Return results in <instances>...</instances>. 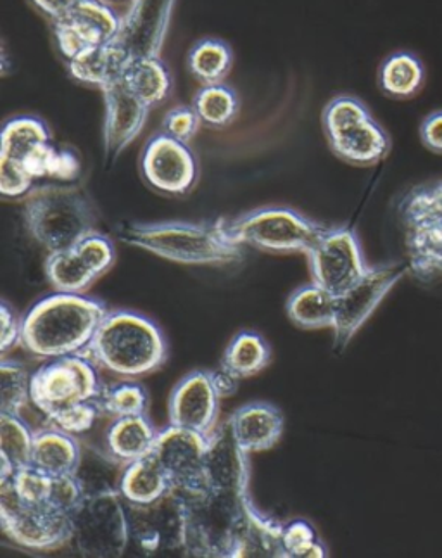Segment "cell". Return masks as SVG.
I'll use <instances>...</instances> for the list:
<instances>
[{"label":"cell","instance_id":"obj_28","mask_svg":"<svg viewBox=\"0 0 442 558\" xmlns=\"http://www.w3.org/2000/svg\"><path fill=\"white\" fill-rule=\"evenodd\" d=\"M170 489L172 483L152 453L128 463L120 475V493L123 500L132 504H150Z\"/></svg>","mask_w":442,"mask_h":558},{"label":"cell","instance_id":"obj_19","mask_svg":"<svg viewBox=\"0 0 442 558\" xmlns=\"http://www.w3.org/2000/svg\"><path fill=\"white\" fill-rule=\"evenodd\" d=\"M209 438L205 434L170 425L156 439L155 454L173 489L196 492L206 486Z\"/></svg>","mask_w":442,"mask_h":558},{"label":"cell","instance_id":"obj_13","mask_svg":"<svg viewBox=\"0 0 442 558\" xmlns=\"http://www.w3.org/2000/svg\"><path fill=\"white\" fill-rule=\"evenodd\" d=\"M306 256L314 282L334 296L344 294L370 270L358 235L347 227L327 229Z\"/></svg>","mask_w":442,"mask_h":558},{"label":"cell","instance_id":"obj_20","mask_svg":"<svg viewBox=\"0 0 442 558\" xmlns=\"http://www.w3.org/2000/svg\"><path fill=\"white\" fill-rule=\"evenodd\" d=\"M220 401L209 372L196 371L185 375L170 396V425L211 436L218 427Z\"/></svg>","mask_w":442,"mask_h":558},{"label":"cell","instance_id":"obj_38","mask_svg":"<svg viewBox=\"0 0 442 558\" xmlns=\"http://www.w3.org/2000/svg\"><path fill=\"white\" fill-rule=\"evenodd\" d=\"M200 118L193 106H175L164 114L163 132L176 141L188 142L196 137L199 132Z\"/></svg>","mask_w":442,"mask_h":558},{"label":"cell","instance_id":"obj_33","mask_svg":"<svg viewBox=\"0 0 442 558\" xmlns=\"http://www.w3.org/2000/svg\"><path fill=\"white\" fill-rule=\"evenodd\" d=\"M193 108L199 114L202 125L221 130L237 120L241 100L234 88L221 82V84L202 85L194 96Z\"/></svg>","mask_w":442,"mask_h":558},{"label":"cell","instance_id":"obj_24","mask_svg":"<svg viewBox=\"0 0 442 558\" xmlns=\"http://www.w3.org/2000/svg\"><path fill=\"white\" fill-rule=\"evenodd\" d=\"M82 460V441L54 425L35 433L32 462L37 471L52 475H75Z\"/></svg>","mask_w":442,"mask_h":558},{"label":"cell","instance_id":"obj_12","mask_svg":"<svg viewBox=\"0 0 442 558\" xmlns=\"http://www.w3.org/2000/svg\"><path fill=\"white\" fill-rule=\"evenodd\" d=\"M73 542L84 557H122L130 543L122 493L105 489L85 496L73 513Z\"/></svg>","mask_w":442,"mask_h":558},{"label":"cell","instance_id":"obj_31","mask_svg":"<svg viewBox=\"0 0 442 558\" xmlns=\"http://www.w3.org/2000/svg\"><path fill=\"white\" fill-rule=\"evenodd\" d=\"M34 439L35 433L22 415L0 412V480L29 465Z\"/></svg>","mask_w":442,"mask_h":558},{"label":"cell","instance_id":"obj_7","mask_svg":"<svg viewBox=\"0 0 442 558\" xmlns=\"http://www.w3.org/2000/svg\"><path fill=\"white\" fill-rule=\"evenodd\" d=\"M408 271L421 283L442 280V179L415 185L397 201Z\"/></svg>","mask_w":442,"mask_h":558},{"label":"cell","instance_id":"obj_8","mask_svg":"<svg viewBox=\"0 0 442 558\" xmlns=\"http://www.w3.org/2000/svg\"><path fill=\"white\" fill-rule=\"evenodd\" d=\"M321 126L329 147L353 167H373L388 158L391 137L355 96H335L321 113Z\"/></svg>","mask_w":442,"mask_h":558},{"label":"cell","instance_id":"obj_9","mask_svg":"<svg viewBox=\"0 0 442 558\" xmlns=\"http://www.w3.org/2000/svg\"><path fill=\"white\" fill-rule=\"evenodd\" d=\"M230 238L241 246L275 255H306L327 227L291 208H261L225 220Z\"/></svg>","mask_w":442,"mask_h":558},{"label":"cell","instance_id":"obj_41","mask_svg":"<svg viewBox=\"0 0 442 558\" xmlns=\"http://www.w3.org/2000/svg\"><path fill=\"white\" fill-rule=\"evenodd\" d=\"M78 2L79 0H29V4L52 23L66 16Z\"/></svg>","mask_w":442,"mask_h":558},{"label":"cell","instance_id":"obj_15","mask_svg":"<svg viewBox=\"0 0 442 558\" xmlns=\"http://www.w3.org/2000/svg\"><path fill=\"white\" fill-rule=\"evenodd\" d=\"M130 542L144 554L182 550L185 537V517L182 500L175 489L150 504L125 500Z\"/></svg>","mask_w":442,"mask_h":558},{"label":"cell","instance_id":"obj_4","mask_svg":"<svg viewBox=\"0 0 442 558\" xmlns=\"http://www.w3.org/2000/svg\"><path fill=\"white\" fill-rule=\"evenodd\" d=\"M118 238L128 246L182 265H232L243 259V246L230 238L225 220L125 223Z\"/></svg>","mask_w":442,"mask_h":558},{"label":"cell","instance_id":"obj_29","mask_svg":"<svg viewBox=\"0 0 442 558\" xmlns=\"http://www.w3.org/2000/svg\"><path fill=\"white\" fill-rule=\"evenodd\" d=\"M337 296L311 282L296 289L287 300V315L300 329H332Z\"/></svg>","mask_w":442,"mask_h":558},{"label":"cell","instance_id":"obj_39","mask_svg":"<svg viewBox=\"0 0 442 558\" xmlns=\"http://www.w3.org/2000/svg\"><path fill=\"white\" fill-rule=\"evenodd\" d=\"M0 322H2V333H0V350L2 356L16 348L22 342L23 318H17L16 312L5 301L0 304Z\"/></svg>","mask_w":442,"mask_h":558},{"label":"cell","instance_id":"obj_30","mask_svg":"<svg viewBox=\"0 0 442 558\" xmlns=\"http://www.w3.org/2000/svg\"><path fill=\"white\" fill-rule=\"evenodd\" d=\"M234 63V49L217 37L200 38L187 54L188 73L202 85L225 82Z\"/></svg>","mask_w":442,"mask_h":558},{"label":"cell","instance_id":"obj_3","mask_svg":"<svg viewBox=\"0 0 442 558\" xmlns=\"http://www.w3.org/2000/svg\"><path fill=\"white\" fill-rule=\"evenodd\" d=\"M109 310L84 292H59L35 303L23 318L22 344L37 359L56 360L87 350Z\"/></svg>","mask_w":442,"mask_h":558},{"label":"cell","instance_id":"obj_22","mask_svg":"<svg viewBox=\"0 0 442 558\" xmlns=\"http://www.w3.org/2000/svg\"><path fill=\"white\" fill-rule=\"evenodd\" d=\"M134 56V50L123 43L122 35L113 43L85 50L84 54L67 61V71L78 84L99 88L102 93L105 88L123 82V75Z\"/></svg>","mask_w":442,"mask_h":558},{"label":"cell","instance_id":"obj_37","mask_svg":"<svg viewBox=\"0 0 442 558\" xmlns=\"http://www.w3.org/2000/svg\"><path fill=\"white\" fill-rule=\"evenodd\" d=\"M105 415L108 413L102 410L99 400L84 401V403L73 404L70 409L56 413L54 417L47 418V422L58 429L79 438V436H85L96 429L100 417H105Z\"/></svg>","mask_w":442,"mask_h":558},{"label":"cell","instance_id":"obj_25","mask_svg":"<svg viewBox=\"0 0 442 558\" xmlns=\"http://www.w3.org/2000/svg\"><path fill=\"white\" fill-rule=\"evenodd\" d=\"M158 434L147 415L113 418L106 429V450L126 466L155 451Z\"/></svg>","mask_w":442,"mask_h":558},{"label":"cell","instance_id":"obj_32","mask_svg":"<svg viewBox=\"0 0 442 558\" xmlns=\"http://www.w3.org/2000/svg\"><path fill=\"white\" fill-rule=\"evenodd\" d=\"M270 359L271 350L268 342L259 333L244 330L230 341L221 360V367L226 368L238 379H247L267 368Z\"/></svg>","mask_w":442,"mask_h":558},{"label":"cell","instance_id":"obj_35","mask_svg":"<svg viewBox=\"0 0 442 558\" xmlns=\"http://www.w3.org/2000/svg\"><path fill=\"white\" fill-rule=\"evenodd\" d=\"M29 383L32 375L23 363L16 360L2 359L0 362V412L22 415L26 404L32 403L29 396Z\"/></svg>","mask_w":442,"mask_h":558},{"label":"cell","instance_id":"obj_14","mask_svg":"<svg viewBox=\"0 0 442 558\" xmlns=\"http://www.w3.org/2000/svg\"><path fill=\"white\" fill-rule=\"evenodd\" d=\"M123 28L122 16L106 0H79L66 16L52 23L56 46L66 63L85 50L113 43Z\"/></svg>","mask_w":442,"mask_h":558},{"label":"cell","instance_id":"obj_10","mask_svg":"<svg viewBox=\"0 0 442 558\" xmlns=\"http://www.w3.org/2000/svg\"><path fill=\"white\" fill-rule=\"evenodd\" d=\"M0 522L5 536L26 550L54 551L73 542V515L20 498L11 477L0 480Z\"/></svg>","mask_w":442,"mask_h":558},{"label":"cell","instance_id":"obj_23","mask_svg":"<svg viewBox=\"0 0 442 558\" xmlns=\"http://www.w3.org/2000/svg\"><path fill=\"white\" fill-rule=\"evenodd\" d=\"M229 422L235 441L247 454L271 450L284 434V415L275 404L265 401L244 404Z\"/></svg>","mask_w":442,"mask_h":558},{"label":"cell","instance_id":"obj_6","mask_svg":"<svg viewBox=\"0 0 442 558\" xmlns=\"http://www.w3.org/2000/svg\"><path fill=\"white\" fill-rule=\"evenodd\" d=\"M25 223L49 253L70 250L97 232V215L84 191L73 185L35 187L25 197Z\"/></svg>","mask_w":442,"mask_h":558},{"label":"cell","instance_id":"obj_42","mask_svg":"<svg viewBox=\"0 0 442 558\" xmlns=\"http://www.w3.org/2000/svg\"><path fill=\"white\" fill-rule=\"evenodd\" d=\"M209 377H211V383H213L221 400H225V398H230V396H234L237 392L238 380L241 379L235 377L234 374H230L226 368L221 367L220 371L209 372Z\"/></svg>","mask_w":442,"mask_h":558},{"label":"cell","instance_id":"obj_21","mask_svg":"<svg viewBox=\"0 0 442 558\" xmlns=\"http://www.w3.org/2000/svg\"><path fill=\"white\" fill-rule=\"evenodd\" d=\"M106 102L105 153L114 161L146 126L150 106L130 93L123 82L102 90Z\"/></svg>","mask_w":442,"mask_h":558},{"label":"cell","instance_id":"obj_18","mask_svg":"<svg viewBox=\"0 0 442 558\" xmlns=\"http://www.w3.org/2000/svg\"><path fill=\"white\" fill-rule=\"evenodd\" d=\"M114 262L116 250L111 239L94 232L70 250L49 253L46 276L56 291L82 294L111 270Z\"/></svg>","mask_w":442,"mask_h":558},{"label":"cell","instance_id":"obj_26","mask_svg":"<svg viewBox=\"0 0 442 558\" xmlns=\"http://www.w3.org/2000/svg\"><path fill=\"white\" fill-rule=\"evenodd\" d=\"M123 84L147 106L156 108L172 96L173 75L163 59L149 50L132 58L123 75Z\"/></svg>","mask_w":442,"mask_h":558},{"label":"cell","instance_id":"obj_1","mask_svg":"<svg viewBox=\"0 0 442 558\" xmlns=\"http://www.w3.org/2000/svg\"><path fill=\"white\" fill-rule=\"evenodd\" d=\"M249 454L230 422L209 436L206 486L179 493L185 517L184 551L199 558H285L282 522L256 509L249 492Z\"/></svg>","mask_w":442,"mask_h":558},{"label":"cell","instance_id":"obj_34","mask_svg":"<svg viewBox=\"0 0 442 558\" xmlns=\"http://www.w3.org/2000/svg\"><path fill=\"white\" fill-rule=\"evenodd\" d=\"M99 401L102 410L111 418L147 415L149 410V392L143 384L134 380H125V383L114 384L111 388H105Z\"/></svg>","mask_w":442,"mask_h":558},{"label":"cell","instance_id":"obj_27","mask_svg":"<svg viewBox=\"0 0 442 558\" xmlns=\"http://www.w3.org/2000/svg\"><path fill=\"white\" fill-rule=\"evenodd\" d=\"M426 76V66L415 52L396 50L380 64L377 84L389 99L409 100L421 93Z\"/></svg>","mask_w":442,"mask_h":558},{"label":"cell","instance_id":"obj_40","mask_svg":"<svg viewBox=\"0 0 442 558\" xmlns=\"http://www.w3.org/2000/svg\"><path fill=\"white\" fill-rule=\"evenodd\" d=\"M420 141L430 153L442 155V109L432 111L421 120Z\"/></svg>","mask_w":442,"mask_h":558},{"label":"cell","instance_id":"obj_43","mask_svg":"<svg viewBox=\"0 0 442 558\" xmlns=\"http://www.w3.org/2000/svg\"><path fill=\"white\" fill-rule=\"evenodd\" d=\"M106 2H109V4H111V2H128V0H106Z\"/></svg>","mask_w":442,"mask_h":558},{"label":"cell","instance_id":"obj_17","mask_svg":"<svg viewBox=\"0 0 442 558\" xmlns=\"http://www.w3.org/2000/svg\"><path fill=\"white\" fill-rule=\"evenodd\" d=\"M140 173L150 189L179 197L196 187L199 163L188 144L159 132L144 146Z\"/></svg>","mask_w":442,"mask_h":558},{"label":"cell","instance_id":"obj_2","mask_svg":"<svg viewBox=\"0 0 442 558\" xmlns=\"http://www.w3.org/2000/svg\"><path fill=\"white\" fill-rule=\"evenodd\" d=\"M79 171L78 156L56 146L46 121L28 114L5 121L0 149V192L5 199L28 196L38 180L73 182Z\"/></svg>","mask_w":442,"mask_h":558},{"label":"cell","instance_id":"obj_16","mask_svg":"<svg viewBox=\"0 0 442 558\" xmlns=\"http://www.w3.org/2000/svg\"><path fill=\"white\" fill-rule=\"evenodd\" d=\"M406 271H408V265H400V263L370 267L364 279L337 296L335 322L332 327L337 350H344L349 344L351 339L355 338L356 332L365 326L371 313L379 308V304Z\"/></svg>","mask_w":442,"mask_h":558},{"label":"cell","instance_id":"obj_36","mask_svg":"<svg viewBox=\"0 0 442 558\" xmlns=\"http://www.w3.org/2000/svg\"><path fill=\"white\" fill-rule=\"evenodd\" d=\"M282 550L285 558H326L329 550L320 542L314 525L305 519L285 522L282 527Z\"/></svg>","mask_w":442,"mask_h":558},{"label":"cell","instance_id":"obj_11","mask_svg":"<svg viewBox=\"0 0 442 558\" xmlns=\"http://www.w3.org/2000/svg\"><path fill=\"white\" fill-rule=\"evenodd\" d=\"M102 391L96 365L82 353L49 360L32 374L29 383L32 403L47 418L73 404L99 400Z\"/></svg>","mask_w":442,"mask_h":558},{"label":"cell","instance_id":"obj_5","mask_svg":"<svg viewBox=\"0 0 442 558\" xmlns=\"http://www.w3.org/2000/svg\"><path fill=\"white\" fill-rule=\"evenodd\" d=\"M85 354L111 374L135 379L163 367L168 347L156 322L140 313L114 310L100 322Z\"/></svg>","mask_w":442,"mask_h":558}]
</instances>
